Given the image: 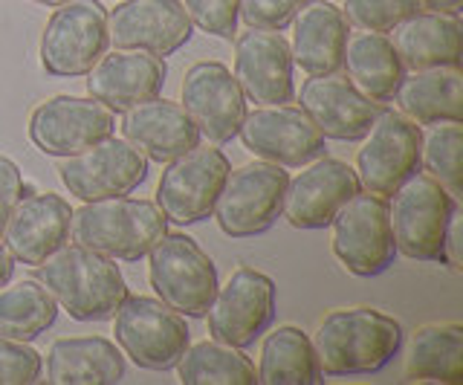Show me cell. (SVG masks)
Here are the masks:
<instances>
[{
    "label": "cell",
    "instance_id": "d6986e66",
    "mask_svg": "<svg viewBox=\"0 0 463 385\" xmlns=\"http://www.w3.org/2000/svg\"><path fill=\"white\" fill-rule=\"evenodd\" d=\"M293 52L279 30H246L235 38V79L255 105L293 102Z\"/></svg>",
    "mask_w": 463,
    "mask_h": 385
},
{
    "label": "cell",
    "instance_id": "f546056e",
    "mask_svg": "<svg viewBox=\"0 0 463 385\" xmlns=\"http://www.w3.org/2000/svg\"><path fill=\"white\" fill-rule=\"evenodd\" d=\"M255 374L264 385H316L325 380L310 336L293 324H281L267 333Z\"/></svg>",
    "mask_w": 463,
    "mask_h": 385
},
{
    "label": "cell",
    "instance_id": "2e32d148",
    "mask_svg": "<svg viewBox=\"0 0 463 385\" xmlns=\"http://www.w3.org/2000/svg\"><path fill=\"white\" fill-rule=\"evenodd\" d=\"M116 131V113L93 96H52L29 113V139L50 156L79 154Z\"/></svg>",
    "mask_w": 463,
    "mask_h": 385
},
{
    "label": "cell",
    "instance_id": "ba28073f",
    "mask_svg": "<svg viewBox=\"0 0 463 385\" xmlns=\"http://www.w3.org/2000/svg\"><path fill=\"white\" fill-rule=\"evenodd\" d=\"M287 180L284 165L267 160L229 171L212 211L221 232L229 238H255L272 230V223L281 218Z\"/></svg>",
    "mask_w": 463,
    "mask_h": 385
},
{
    "label": "cell",
    "instance_id": "4dcf8cb0",
    "mask_svg": "<svg viewBox=\"0 0 463 385\" xmlns=\"http://www.w3.org/2000/svg\"><path fill=\"white\" fill-rule=\"evenodd\" d=\"M183 385H255V362L243 348H232L226 342L203 339L188 345L174 365Z\"/></svg>",
    "mask_w": 463,
    "mask_h": 385
},
{
    "label": "cell",
    "instance_id": "8992f818",
    "mask_svg": "<svg viewBox=\"0 0 463 385\" xmlns=\"http://www.w3.org/2000/svg\"><path fill=\"white\" fill-rule=\"evenodd\" d=\"M110 319L116 345L130 362L145 371H171L192 339L180 313L151 296L128 293Z\"/></svg>",
    "mask_w": 463,
    "mask_h": 385
},
{
    "label": "cell",
    "instance_id": "3957f363",
    "mask_svg": "<svg viewBox=\"0 0 463 385\" xmlns=\"http://www.w3.org/2000/svg\"><path fill=\"white\" fill-rule=\"evenodd\" d=\"M72 240L113 261H139L168 232V221L156 203L142 197L87 201L72 211Z\"/></svg>",
    "mask_w": 463,
    "mask_h": 385
},
{
    "label": "cell",
    "instance_id": "e0dca14e",
    "mask_svg": "<svg viewBox=\"0 0 463 385\" xmlns=\"http://www.w3.org/2000/svg\"><path fill=\"white\" fill-rule=\"evenodd\" d=\"M194 26L183 0H119L108 12V41L116 50H139L165 59L185 47Z\"/></svg>",
    "mask_w": 463,
    "mask_h": 385
},
{
    "label": "cell",
    "instance_id": "cb8c5ba5",
    "mask_svg": "<svg viewBox=\"0 0 463 385\" xmlns=\"http://www.w3.org/2000/svg\"><path fill=\"white\" fill-rule=\"evenodd\" d=\"M293 64H298L307 76L339 73L347 44V18L339 6L327 0H310L293 18Z\"/></svg>",
    "mask_w": 463,
    "mask_h": 385
},
{
    "label": "cell",
    "instance_id": "7a4b0ae2",
    "mask_svg": "<svg viewBox=\"0 0 463 385\" xmlns=\"http://www.w3.org/2000/svg\"><path fill=\"white\" fill-rule=\"evenodd\" d=\"M35 269V278L50 290L55 305L76 322L110 319L128 296L125 276L113 258L70 240L47 255Z\"/></svg>",
    "mask_w": 463,
    "mask_h": 385
},
{
    "label": "cell",
    "instance_id": "5b68a950",
    "mask_svg": "<svg viewBox=\"0 0 463 385\" xmlns=\"http://www.w3.org/2000/svg\"><path fill=\"white\" fill-rule=\"evenodd\" d=\"M458 201L429 174H411L391 194L388 218L394 247L411 261L443 264V235Z\"/></svg>",
    "mask_w": 463,
    "mask_h": 385
},
{
    "label": "cell",
    "instance_id": "9c48e42d",
    "mask_svg": "<svg viewBox=\"0 0 463 385\" xmlns=\"http://www.w3.org/2000/svg\"><path fill=\"white\" fill-rule=\"evenodd\" d=\"M330 247L336 261L359 278L383 276L394 264V235H391L388 201L371 192H356L336 218L330 221Z\"/></svg>",
    "mask_w": 463,
    "mask_h": 385
},
{
    "label": "cell",
    "instance_id": "d590c367",
    "mask_svg": "<svg viewBox=\"0 0 463 385\" xmlns=\"http://www.w3.org/2000/svg\"><path fill=\"white\" fill-rule=\"evenodd\" d=\"M41 371H43V360L29 342L0 339V385L38 382Z\"/></svg>",
    "mask_w": 463,
    "mask_h": 385
},
{
    "label": "cell",
    "instance_id": "83f0119b",
    "mask_svg": "<svg viewBox=\"0 0 463 385\" xmlns=\"http://www.w3.org/2000/svg\"><path fill=\"white\" fill-rule=\"evenodd\" d=\"M400 113L417 125H440L463 119V76L460 67L414 70L394 93Z\"/></svg>",
    "mask_w": 463,
    "mask_h": 385
},
{
    "label": "cell",
    "instance_id": "74e56055",
    "mask_svg": "<svg viewBox=\"0 0 463 385\" xmlns=\"http://www.w3.org/2000/svg\"><path fill=\"white\" fill-rule=\"evenodd\" d=\"M24 197V174L14 160L0 154V235H4V226L12 215L14 203Z\"/></svg>",
    "mask_w": 463,
    "mask_h": 385
},
{
    "label": "cell",
    "instance_id": "1f68e13d",
    "mask_svg": "<svg viewBox=\"0 0 463 385\" xmlns=\"http://www.w3.org/2000/svg\"><path fill=\"white\" fill-rule=\"evenodd\" d=\"M58 305L38 278L0 287V339L33 342L55 324Z\"/></svg>",
    "mask_w": 463,
    "mask_h": 385
},
{
    "label": "cell",
    "instance_id": "60d3db41",
    "mask_svg": "<svg viewBox=\"0 0 463 385\" xmlns=\"http://www.w3.org/2000/svg\"><path fill=\"white\" fill-rule=\"evenodd\" d=\"M12 269H14V258L9 255V249L0 244V287L12 278Z\"/></svg>",
    "mask_w": 463,
    "mask_h": 385
},
{
    "label": "cell",
    "instance_id": "b9f144b4",
    "mask_svg": "<svg viewBox=\"0 0 463 385\" xmlns=\"http://www.w3.org/2000/svg\"><path fill=\"white\" fill-rule=\"evenodd\" d=\"M33 4H41V6H61V4H67V0H33Z\"/></svg>",
    "mask_w": 463,
    "mask_h": 385
},
{
    "label": "cell",
    "instance_id": "484cf974",
    "mask_svg": "<svg viewBox=\"0 0 463 385\" xmlns=\"http://www.w3.org/2000/svg\"><path fill=\"white\" fill-rule=\"evenodd\" d=\"M391 33H394L391 44L402 67L411 73L431 67H460V15L417 9Z\"/></svg>",
    "mask_w": 463,
    "mask_h": 385
},
{
    "label": "cell",
    "instance_id": "ffe728a7",
    "mask_svg": "<svg viewBox=\"0 0 463 385\" xmlns=\"http://www.w3.org/2000/svg\"><path fill=\"white\" fill-rule=\"evenodd\" d=\"M298 108L322 131L325 139L356 142L368 134L371 122L380 117L383 105L359 93L347 76H310L301 84Z\"/></svg>",
    "mask_w": 463,
    "mask_h": 385
},
{
    "label": "cell",
    "instance_id": "9a60e30c",
    "mask_svg": "<svg viewBox=\"0 0 463 385\" xmlns=\"http://www.w3.org/2000/svg\"><path fill=\"white\" fill-rule=\"evenodd\" d=\"M362 192L354 165H347L333 156H316L307 168L287 180L281 218L301 232L325 230L336 211Z\"/></svg>",
    "mask_w": 463,
    "mask_h": 385
},
{
    "label": "cell",
    "instance_id": "277c9868",
    "mask_svg": "<svg viewBox=\"0 0 463 385\" xmlns=\"http://www.w3.org/2000/svg\"><path fill=\"white\" fill-rule=\"evenodd\" d=\"M148 281L159 302L180 316L203 319L217 293V267L194 238L165 232L148 252Z\"/></svg>",
    "mask_w": 463,
    "mask_h": 385
},
{
    "label": "cell",
    "instance_id": "8fae6325",
    "mask_svg": "<svg viewBox=\"0 0 463 385\" xmlns=\"http://www.w3.org/2000/svg\"><path fill=\"white\" fill-rule=\"evenodd\" d=\"M64 189L81 203L134 194L148 180V156L125 136H105L79 154L61 156L58 165Z\"/></svg>",
    "mask_w": 463,
    "mask_h": 385
},
{
    "label": "cell",
    "instance_id": "d4e9b609",
    "mask_svg": "<svg viewBox=\"0 0 463 385\" xmlns=\"http://www.w3.org/2000/svg\"><path fill=\"white\" fill-rule=\"evenodd\" d=\"M125 377V356L105 336H64L47 351V382L113 385Z\"/></svg>",
    "mask_w": 463,
    "mask_h": 385
},
{
    "label": "cell",
    "instance_id": "44dd1931",
    "mask_svg": "<svg viewBox=\"0 0 463 385\" xmlns=\"http://www.w3.org/2000/svg\"><path fill=\"white\" fill-rule=\"evenodd\" d=\"M70 223L72 209L61 194H26L14 203L0 240H4V247L14 261L38 267L47 255H52L70 240Z\"/></svg>",
    "mask_w": 463,
    "mask_h": 385
},
{
    "label": "cell",
    "instance_id": "8d00e7d4",
    "mask_svg": "<svg viewBox=\"0 0 463 385\" xmlns=\"http://www.w3.org/2000/svg\"><path fill=\"white\" fill-rule=\"evenodd\" d=\"M310 0H241L238 21L255 30H287Z\"/></svg>",
    "mask_w": 463,
    "mask_h": 385
},
{
    "label": "cell",
    "instance_id": "7402d4cb",
    "mask_svg": "<svg viewBox=\"0 0 463 385\" xmlns=\"http://www.w3.org/2000/svg\"><path fill=\"white\" fill-rule=\"evenodd\" d=\"M165 61L159 55L139 50H116L105 52L87 73V93L96 102L110 108L113 113H125L145 99L163 93L165 84Z\"/></svg>",
    "mask_w": 463,
    "mask_h": 385
},
{
    "label": "cell",
    "instance_id": "836d02e7",
    "mask_svg": "<svg viewBox=\"0 0 463 385\" xmlns=\"http://www.w3.org/2000/svg\"><path fill=\"white\" fill-rule=\"evenodd\" d=\"M417 9H423L420 0H345L342 6L347 23L368 33H391Z\"/></svg>",
    "mask_w": 463,
    "mask_h": 385
},
{
    "label": "cell",
    "instance_id": "52a82bcc",
    "mask_svg": "<svg viewBox=\"0 0 463 385\" xmlns=\"http://www.w3.org/2000/svg\"><path fill=\"white\" fill-rule=\"evenodd\" d=\"M108 47V9L99 0H67L47 18L38 55L50 76L76 79L90 73Z\"/></svg>",
    "mask_w": 463,
    "mask_h": 385
},
{
    "label": "cell",
    "instance_id": "f35d334b",
    "mask_svg": "<svg viewBox=\"0 0 463 385\" xmlns=\"http://www.w3.org/2000/svg\"><path fill=\"white\" fill-rule=\"evenodd\" d=\"M443 264L460 269V206L455 209L452 221L446 226V235H443Z\"/></svg>",
    "mask_w": 463,
    "mask_h": 385
},
{
    "label": "cell",
    "instance_id": "e575fe53",
    "mask_svg": "<svg viewBox=\"0 0 463 385\" xmlns=\"http://www.w3.org/2000/svg\"><path fill=\"white\" fill-rule=\"evenodd\" d=\"M185 15L197 26L200 33L214 35V38H226L238 33V9L241 0H183Z\"/></svg>",
    "mask_w": 463,
    "mask_h": 385
},
{
    "label": "cell",
    "instance_id": "4316f807",
    "mask_svg": "<svg viewBox=\"0 0 463 385\" xmlns=\"http://www.w3.org/2000/svg\"><path fill=\"white\" fill-rule=\"evenodd\" d=\"M342 67L347 70V81L380 105L394 99L405 79V67L385 33L362 30L356 35H347Z\"/></svg>",
    "mask_w": 463,
    "mask_h": 385
},
{
    "label": "cell",
    "instance_id": "ac0fdd59",
    "mask_svg": "<svg viewBox=\"0 0 463 385\" xmlns=\"http://www.w3.org/2000/svg\"><path fill=\"white\" fill-rule=\"evenodd\" d=\"M183 108L194 119L200 134L223 146L241 131L246 117V96L238 79L221 61H197L183 76Z\"/></svg>",
    "mask_w": 463,
    "mask_h": 385
},
{
    "label": "cell",
    "instance_id": "4fadbf2b",
    "mask_svg": "<svg viewBox=\"0 0 463 385\" xmlns=\"http://www.w3.org/2000/svg\"><path fill=\"white\" fill-rule=\"evenodd\" d=\"M209 333L232 348H250L275 319V284L252 267H238L229 281L217 284L206 310Z\"/></svg>",
    "mask_w": 463,
    "mask_h": 385
},
{
    "label": "cell",
    "instance_id": "7c38bea8",
    "mask_svg": "<svg viewBox=\"0 0 463 385\" xmlns=\"http://www.w3.org/2000/svg\"><path fill=\"white\" fill-rule=\"evenodd\" d=\"M232 171L221 148L194 146L165 163L156 185V206L165 221L177 226H192L212 218L217 194H221L226 174Z\"/></svg>",
    "mask_w": 463,
    "mask_h": 385
},
{
    "label": "cell",
    "instance_id": "6da1fadb",
    "mask_svg": "<svg viewBox=\"0 0 463 385\" xmlns=\"http://www.w3.org/2000/svg\"><path fill=\"white\" fill-rule=\"evenodd\" d=\"M310 342L325 377L376 374L397 356L402 324L373 307H342L327 313Z\"/></svg>",
    "mask_w": 463,
    "mask_h": 385
},
{
    "label": "cell",
    "instance_id": "ab89813d",
    "mask_svg": "<svg viewBox=\"0 0 463 385\" xmlns=\"http://www.w3.org/2000/svg\"><path fill=\"white\" fill-rule=\"evenodd\" d=\"M420 6L429 12H443V15H460L463 0H420Z\"/></svg>",
    "mask_w": 463,
    "mask_h": 385
},
{
    "label": "cell",
    "instance_id": "d6a6232c",
    "mask_svg": "<svg viewBox=\"0 0 463 385\" xmlns=\"http://www.w3.org/2000/svg\"><path fill=\"white\" fill-rule=\"evenodd\" d=\"M463 127L460 122H440L423 136L420 146V168H426L431 180H438L443 189L460 201L463 194Z\"/></svg>",
    "mask_w": 463,
    "mask_h": 385
},
{
    "label": "cell",
    "instance_id": "603a6c76",
    "mask_svg": "<svg viewBox=\"0 0 463 385\" xmlns=\"http://www.w3.org/2000/svg\"><path fill=\"white\" fill-rule=\"evenodd\" d=\"M122 136L139 148L148 163H171L180 154L200 146V127L185 108L171 99H145L122 113Z\"/></svg>",
    "mask_w": 463,
    "mask_h": 385
},
{
    "label": "cell",
    "instance_id": "5bb4252c",
    "mask_svg": "<svg viewBox=\"0 0 463 385\" xmlns=\"http://www.w3.org/2000/svg\"><path fill=\"white\" fill-rule=\"evenodd\" d=\"M238 136L258 160L284 168H301L325 154L322 131L293 105H258L246 110Z\"/></svg>",
    "mask_w": 463,
    "mask_h": 385
},
{
    "label": "cell",
    "instance_id": "f1b7e54d",
    "mask_svg": "<svg viewBox=\"0 0 463 385\" xmlns=\"http://www.w3.org/2000/svg\"><path fill=\"white\" fill-rule=\"evenodd\" d=\"M405 380L420 382H463V327L458 322L423 324L405 345Z\"/></svg>",
    "mask_w": 463,
    "mask_h": 385
},
{
    "label": "cell",
    "instance_id": "30bf717a",
    "mask_svg": "<svg viewBox=\"0 0 463 385\" xmlns=\"http://www.w3.org/2000/svg\"><path fill=\"white\" fill-rule=\"evenodd\" d=\"M362 148L356 151V180L359 189L371 194L391 197L411 174L420 171V146L423 131L414 119L400 110L383 108L362 136Z\"/></svg>",
    "mask_w": 463,
    "mask_h": 385
}]
</instances>
